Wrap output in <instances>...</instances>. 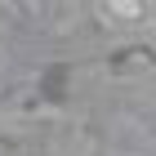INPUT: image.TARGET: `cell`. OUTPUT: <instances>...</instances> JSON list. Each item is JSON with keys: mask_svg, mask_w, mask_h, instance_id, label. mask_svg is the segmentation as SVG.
<instances>
[{"mask_svg": "<svg viewBox=\"0 0 156 156\" xmlns=\"http://www.w3.org/2000/svg\"><path fill=\"white\" fill-rule=\"evenodd\" d=\"M112 18H138V5H112Z\"/></svg>", "mask_w": 156, "mask_h": 156, "instance_id": "6da1fadb", "label": "cell"}, {"mask_svg": "<svg viewBox=\"0 0 156 156\" xmlns=\"http://www.w3.org/2000/svg\"><path fill=\"white\" fill-rule=\"evenodd\" d=\"M76 23V9H58L54 13V27H72Z\"/></svg>", "mask_w": 156, "mask_h": 156, "instance_id": "7a4b0ae2", "label": "cell"}]
</instances>
